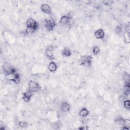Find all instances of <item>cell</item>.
I'll return each mask as SVG.
<instances>
[{
	"instance_id": "obj_1",
	"label": "cell",
	"mask_w": 130,
	"mask_h": 130,
	"mask_svg": "<svg viewBox=\"0 0 130 130\" xmlns=\"http://www.w3.org/2000/svg\"><path fill=\"white\" fill-rule=\"evenodd\" d=\"M92 59L93 57L91 55H84L81 56L80 59V65L85 67H90L91 65Z\"/></svg>"
},
{
	"instance_id": "obj_2",
	"label": "cell",
	"mask_w": 130,
	"mask_h": 130,
	"mask_svg": "<svg viewBox=\"0 0 130 130\" xmlns=\"http://www.w3.org/2000/svg\"><path fill=\"white\" fill-rule=\"evenodd\" d=\"M41 87L37 82L34 81H31L28 83V89L33 93H35L40 90Z\"/></svg>"
},
{
	"instance_id": "obj_3",
	"label": "cell",
	"mask_w": 130,
	"mask_h": 130,
	"mask_svg": "<svg viewBox=\"0 0 130 130\" xmlns=\"http://www.w3.org/2000/svg\"><path fill=\"white\" fill-rule=\"evenodd\" d=\"M60 23L64 25H71L73 22H72V17L69 15H65L61 18Z\"/></svg>"
},
{
	"instance_id": "obj_4",
	"label": "cell",
	"mask_w": 130,
	"mask_h": 130,
	"mask_svg": "<svg viewBox=\"0 0 130 130\" xmlns=\"http://www.w3.org/2000/svg\"><path fill=\"white\" fill-rule=\"evenodd\" d=\"M45 26L46 29L48 31H51L54 29L55 27V22L53 20H46L45 21Z\"/></svg>"
},
{
	"instance_id": "obj_5",
	"label": "cell",
	"mask_w": 130,
	"mask_h": 130,
	"mask_svg": "<svg viewBox=\"0 0 130 130\" xmlns=\"http://www.w3.org/2000/svg\"><path fill=\"white\" fill-rule=\"evenodd\" d=\"M27 27H32L35 28L36 30L39 28V25L37 21L33 18H29L27 21Z\"/></svg>"
},
{
	"instance_id": "obj_6",
	"label": "cell",
	"mask_w": 130,
	"mask_h": 130,
	"mask_svg": "<svg viewBox=\"0 0 130 130\" xmlns=\"http://www.w3.org/2000/svg\"><path fill=\"white\" fill-rule=\"evenodd\" d=\"M4 71L6 75H10L16 73V70L14 69L13 67H11L7 65L4 66Z\"/></svg>"
},
{
	"instance_id": "obj_7",
	"label": "cell",
	"mask_w": 130,
	"mask_h": 130,
	"mask_svg": "<svg viewBox=\"0 0 130 130\" xmlns=\"http://www.w3.org/2000/svg\"><path fill=\"white\" fill-rule=\"evenodd\" d=\"M33 95V93L30 90H28L26 91V92L24 93L23 94V96H22V99L23 101L26 102H28L30 101L31 97H32V96Z\"/></svg>"
},
{
	"instance_id": "obj_8",
	"label": "cell",
	"mask_w": 130,
	"mask_h": 130,
	"mask_svg": "<svg viewBox=\"0 0 130 130\" xmlns=\"http://www.w3.org/2000/svg\"><path fill=\"white\" fill-rule=\"evenodd\" d=\"M41 10L46 14H50L51 13V8L50 6L47 4H43L41 6Z\"/></svg>"
},
{
	"instance_id": "obj_9",
	"label": "cell",
	"mask_w": 130,
	"mask_h": 130,
	"mask_svg": "<svg viewBox=\"0 0 130 130\" xmlns=\"http://www.w3.org/2000/svg\"><path fill=\"white\" fill-rule=\"evenodd\" d=\"M95 36L98 39H103L105 37V32L102 29H98L95 31Z\"/></svg>"
},
{
	"instance_id": "obj_10",
	"label": "cell",
	"mask_w": 130,
	"mask_h": 130,
	"mask_svg": "<svg viewBox=\"0 0 130 130\" xmlns=\"http://www.w3.org/2000/svg\"><path fill=\"white\" fill-rule=\"evenodd\" d=\"M61 110L63 112H68L70 110V105L67 102H63L61 104Z\"/></svg>"
},
{
	"instance_id": "obj_11",
	"label": "cell",
	"mask_w": 130,
	"mask_h": 130,
	"mask_svg": "<svg viewBox=\"0 0 130 130\" xmlns=\"http://www.w3.org/2000/svg\"><path fill=\"white\" fill-rule=\"evenodd\" d=\"M48 69L49 71L51 72V73H54V72H55L57 70V69L56 64L53 61L50 62L48 65Z\"/></svg>"
},
{
	"instance_id": "obj_12",
	"label": "cell",
	"mask_w": 130,
	"mask_h": 130,
	"mask_svg": "<svg viewBox=\"0 0 130 130\" xmlns=\"http://www.w3.org/2000/svg\"><path fill=\"white\" fill-rule=\"evenodd\" d=\"M89 114V111L85 108H82L79 112V115L81 117H83L85 118L87 117L88 115Z\"/></svg>"
},
{
	"instance_id": "obj_13",
	"label": "cell",
	"mask_w": 130,
	"mask_h": 130,
	"mask_svg": "<svg viewBox=\"0 0 130 130\" xmlns=\"http://www.w3.org/2000/svg\"><path fill=\"white\" fill-rule=\"evenodd\" d=\"M123 128L122 129L123 130H129L130 128V120L129 119H124L123 124Z\"/></svg>"
},
{
	"instance_id": "obj_14",
	"label": "cell",
	"mask_w": 130,
	"mask_h": 130,
	"mask_svg": "<svg viewBox=\"0 0 130 130\" xmlns=\"http://www.w3.org/2000/svg\"><path fill=\"white\" fill-rule=\"evenodd\" d=\"M45 55L50 60H53L54 59V54L52 50L51 49H47L46 50Z\"/></svg>"
},
{
	"instance_id": "obj_15",
	"label": "cell",
	"mask_w": 130,
	"mask_h": 130,
	"mask_svg": "<svg viewBox=\"0 0 130 130\" xmlns=\"http://www.w3.org/2000/svg\"><path fill=\"white\" fill-rule=\"evenodd\" d=\"M62 54L65 56L69 57L71 55L72 52L70 49H69L68 48H64L63 50H62Z\"/></svg>"
},
{
	"instance_id": "obj_16",
	"label": "cell",
	"mask_w": 130,
	"mask_h": 130,
	"mask_svg": "<svg viewBox=\"0 0 130 130\" xmlns=\"http://www.w3.org/2000/svg\"><path fill=\"white\" fill-rule=\"evenodd\" d=\"M123 37H124V40L125 42H126V43H130V32H125L123 34Z\"/></svg>"
},
{
	"instance_id": "obj_17",
	"label": "cell",
	"mask_w": 130,
	"mask_h": 130,
	"mask_svg": "<svg viewBox=\"0 0 130 130\" xmlns=\"http://www.w3.org/2000/svg\"><path fill=\"white\" fill-rule=\"evenodd\" d=\"M37 30L35 29V28L32 27H27V29L26 31V32L28 34H33V33H34Z\"/></svg>"
},
{
	"instance_id": "obj_18",
	"label": "cell",
	"mask_w": 130,
	"mask_h": 130,
	"mask_svg": "<svg viewBox=\"0 0 130 130\" xmlns=\"http://www.w3.org/2000/svg\"><path fill=\"white\" fill-rule=\"evenodd\" d=\"M115 32L117 34H120L123 32V27L121 26H117L115 28Z\"/></svg>"
},
{
	"instance_id": "obj_19",
	"label": "cell",
	"mask_w": 130,
	"mask_h": 130,
	"mask_svg": "<svg viewBox=\"0 0 130 130\" xmlns=\"http://www.w3.org/2000/svg\"><path fill=\"white\" fill-rule=\"evenodd\" d=\"M100 48L98 46H94L93 48V53L94 55H98L100 52Z\"/></svg>"
},
{
	"instance_id": "obj_20",
	"label": "cell",
	"mask_w": 130,
	"mask_h": 130,
	"mask_svg": "<svg viewBox=\"0 0 130 130\" xmlns=\"http://www.w3.org/2000/svg\"><path fill=\"white\" fill-rule=\"evenodd\" d=\"M123 80L124 81V83L130 82V76L129 74H126L123 77Z\"/></svg>"
},
{
	"instance_id": "obj_21",
	"label": "cell",
	"mask_w": 130,
	"mask_h": 130,
	"mask_svg": "<svg viewBox=\"0 0 130 130\" xmlns=\"http://www.w3.org/2000/svg\"><path fill=\"white\" fill-rule=\"evenodd\" d=\"M123 105L124 107L127 109H129L130 108V102L129 100H127L124 101Z\"/></svg>"
},
{
	"instance_id": "obj_22",
	"label": "cell",
	"mask_w": 130,
	"mask_h": 130,
	"mask_svg": "<svg viewBox=\"0 0 130 130\" xmlns=\"http://www.w3.org/2000/svg\"><path fill=\"white\" fill-rule=\"evenodd\" d=\"M130 91V87H127V86H124V93L126 95H129Z\"/></svg>"
},
{
	"instance_id": "obj_23",
	"label": "cell",
	"mask_w": 130,
	"mask_h": 130,
	"mask_svg": "<svg viewBox=\"0 0 130 130\" xmlns=\"http://www.w3.org/2000/svg\"><path fill=\"white\" fill-rule=\"evenodd\" d=\"M19 126L21 128H25L27 126V123L26 122L21 121L19 122Z\"/></svg>"
},
{
	"instance_id": "obj_24",
	"label": "cell",
	"mask_w": 130,
	"mask_h": 130,
	"mask_svg": "<svg viewBox=\"0 0 130 130\" xmlns=\"http://www.w3.org/2000/svg\"><path fill=\"white\" fill-rule=\"evenodd\" d=\"M78 129H79V130H87V129H88V128L87 127V126H81V127H80V128H78Z\"/></svg>"
},
{
	"instance_id": "obj_25",
	"label": "cell",
	"mask_w": 130,
	"mask_h": 130,
	"mask_svg": "<svg viewBox=\"0 0 130 130\" xmlns=\"http://www.w3.org/2000/svg\"><path fill=\"white\" fill-rule=\"evenodd\" d=\"M110 2H111V1H105L103 2L104 4H105V5H109V4H110Z\"/></svg>"
}]
</instances>
